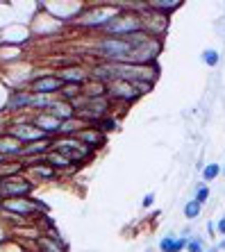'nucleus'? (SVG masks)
<instances>
[{
  "label": "nucleus",
  "instance_id": "nucleus-1",
  "mask_svg": "<svg viewBox=\"0 0 225 252\" xmlns=\"http://www.w3.org/2000/svg\"><path fill=\"white\" fill-rule=\"evenodd\" d=\"M102 30H105L109 36H114V39H128V36L136 34V32H143L141 18H139V14H134V12L116 14Z\"/></svg>",
  "mask_w": 225,
  "mask_h": 252
},
{
  "label": "nucleus",
  "instance_id": "nucleus-2",
  "mask_svg": "<svg viewBox=\"0 0 225 252\" xmlns=\"http://www.w3.org/2000/svg\"><path fill=\"white\" fill-rule=\"evenodd\" d=\"M0 209L5 214H14L18 218H34L39 214L46 211V207L36 200H30V198H12V200H2L0 202Z\"/></svg>",
  "mask_w": 225,
  "mask_h": 252
},
{
  "label": "nucleus",
  "instance_id": "nucleus-3",
  "mask_svg": "<svg viewBox=\"0 0 225 252\" xmlns=\"http://www.w3.org/2000/svg\"><path fill=\"white\" fill-rule=\"evenodd\" d=\"M50 150L64 155V157H68L71 161H84V159L91 155L89 148L84 146V143H80L75 136H64V139L50 141Z\"/></svg>",
  "mask_w": 225,
  "mask_h": 252
},
{
  "label": "nucleus",
  "instance_id": "nucleus-4",
  "mask_svg": "<svg viewBox=\"0 0 225 252\" xmlns=\"http://www.w3.org/2000/svg\"><path fill=\"white\" fill-rule=\"evenodd\" d=\"M132 53V46L125 39H114V36H107L98 43V55L105 57L107 62H128Z\"/></svg>",
  "mask_w": 225,
  "mask_h": 252
},
{
  "label": "nucleus",
  "instance_id": "nucleus-5",
  "mask_svg": "<svg viewBox=\"0 0 225 252\" xmlns=\"http://www.w3.org/2000/svg\"><path fill=\"white\" fill-rule=\"evenodd\" d=\"M161 50V43L160 39H155V36H148L146 41H141L139 46L132 48L130 57H128V64H139V66H146V64H153L157 55Z\"/></svg>",
  "mask_w": 225,
  "mask_h": 252
},
{
  "label": "nucleus",
  "instance_id": "nucleus-6",
  "mask_svg": "<svg viewBox=\"0 0 225 252\" xmlns=\"http://www.w3.org/2000/svg\"><path fill=\"white\" fill-rule=\"evenodd\" d=\"M34 184L25 177H5L0 180V202L2 200H12V198H28V193H32Z\"/></svg>",
  "mask_w": 225,
  "mask_h": 252
},
{
  "label": "nucleus",
  "instance_id": "nucleus-7",
  "mask_svg": "<svg viewBox=\"0 0 225 252\" xmlns=\"http://www.w3.org/2000/svg\"><path fill=\"white\" fill-rule=\"evenodd\" d=\"M7 134L12 136V139H16L21 146H30V143L48 139L43 132H39V129L30 123V121H16V123H12L7 127Z\"/></svg>",
  "mask_w": 225,
  "mask_h": 252
},
{
  "label": "nucleus",
  "instance_id": "nucleus-8",
  "mask_svg": "<svg viewBox=\"0 0 225 252\" xmlns=\"http://www.w3.org/2000/svg\"><path fill=\"white\" fill-rule=\"evenodd\" d=\"M107 95L114 100H123V102H134V100L141 98L139 89L132 82H125V80H114V82L107 84Z\"/></svg>",
  "mask_w": 225,
  "mask_h": 252
},
{
  "label": "nucleus",
  "instance_id": "nucleus-9",
  "mask_svg": "<svg viewBox=\"0 0 225 252\" xmlns=\"http://www.w3.org/2000/svg\"><path fill=\"white\" fill-rule=\"evenodd\" d=\"M62 89H64V82L57 75H41L30 82V94L34 95H53L60 94Z\"/></svg>",
  "mask_w": 225,
  "mask_h": 252
},
{
  "label": "nucleus",
  "instance_id": "nucleus-10",
  "mask_svg": "<svg viewBox=\"0 0 225 252\" xmlns=\"http://www.w3.org/2000/svg\"><path fill=\"white\" fill-rule=\"evenodd\" d=\"M32 125H34L39 132H43L46 136H50V134H57L62 129V121H57L55 116H50L48 112H39V114H34L32 116V121H30Z\"/></svg>",
  "mask_w": 225,
  "mask_h": 252
},
{
  "label": "nucleus",
  "instance_id": "nucleus-11",
  "mask_svg": "<svg viewBox=\"0 0 225 252\" xmlns=\"http://www.w3.org/2000/svg\"><path fill=\"white\" fill-rule=\"evenodd\" d=\"M73 136H75L80 143H84V146L89 148V150H91V148H100L102 143L107 141V136L102 134L98 127H80Z\"/></svg>",
  "mask_w": 225,
  "mask_h": 252
},
{
  "label": "nucleus",
  "instance_id": "nucleus-12",
  "mask_svg": "<svg viewBox=\"0 0 225 252\" xmlns=\"http://www.w3.org/2000/svg\"><path fill=\"white\" fill-rule=\"evenodd\" d=\"M114 16H116V14L102 7V9H91V12H87L82 18H80V23L87 25V28H105Z\"/></svg>",
  "mask_w": 225,
  "mask_h": 252
},
{
  "label": "nucleus",
  "instance_id": "nucleus-13",
  "mask_svg": "<svg viewBox=\"0 0 225 252\" xmlns=\"http://www.w3.org/2000/svg\"><path fill=\"white\" fill-rule=\"evenodd\" d=\"M64 84H77V87H82L87 80H89V73L80 66H68V68H62L60 75H57Z\"/></svg>",
  "mask_w": 225,
  "mask_h": 252
},
{
  "label": "nucleus",
  "instance_id": "nucleus-14",
  "mask_svg": "<svg viewBox=\"0 0 225 252\" xmlns=\"http://www.w3.org/2000/svg\"><path fill=\"white\" fill-rule=\"evenodd\" d=\"M50 116H55L57 121L66 123V121H71L75 116V109L71 107V102H64V100H57V102H50V107L46 109Z\"/></svg>",
  "mask_w": 225,
  "mask_h": 252
},
{
  "label": "nucleus",
  "instance_id": "nucleus-15",
  "mask_svg": "<svg viewBox=\"0 0 225 252\" xmlns=\"http://www.w3.org/2000/svg\"><path fill=\"white\" fill-rule=\"evenodd\" d=\"M30 102H32V94L30 91H14L9 102H7V109L12 112H23V109H30Z\"/></svg>",
  "mask_w": 225,
  "mask_h": 252
},
{
  "label": "nucleus",
  "instance_id": "nucleus-16",
  "mask_svg": "<svg viewBox=\"0 0 225 252\" xmlns=\"http://www.w3.org/2000/svg\"><path fill=\"white\" fill-rule=\"evenodd\" d=\"M25 168H28V173H30L32 177H39V180H53V177H57V170H55L53 166H48L46 161L25 164Z\"/></svg>",
  "mask_w": 225,
  "mask_h": 252
},
{
  "label": "nucleus",
  "instance_id": "nucleus-17",
  "mask_svg": "<svg viewBox=\"0 0 225 252\" xmlns=\"http://www.w3.org/2000/svg\"><path fill=\"white\" fill-rule=\"evenodd\" d=\"M21 150H23V146L18 143L16 139H12L9 134H2L0 136V155L2 157H18L21 155Z\"/></svg>",
  "mask_w": 225,
  "mask_h": 252
},
{
  "label": "nucleus",
  "instance_id": "nucleus-18",
  "mask_svg": "<svg viewBox=\"0 0 225 252\" xmlns=\"http://www.w3.org/2000/svg\"><path fill=\"white\" fill-rule=\"evenodd\" d=\"M36 252H68L62 239H53V236H41L36 241Z\"/></svg>",
  "mask_w": 225,
  "mask_h": 252
},
{
  "label": "nucleus",
  "instance_id": "nucleus-19",
  "mask_svg": "<svg viewBox=\"0 0 225 252\" xmlns=\"http://www.w3.org/2000/svg\"><path fill=\"white\" fill-rule=\"evenodd\" d=\"M23 168H25V164L14 161V159H7V161L0 164V180H5V177H16Z\"/></svg>",
  "mask_w": 225,
  "mask_h": 252
},
{
  "label": "nucleus",
  "instance_id": "nucleus-20",
  "mask_svg": "<svg viewBox=\"0 0 225 252\" xmlns=\"http://www.w3.org/2000/svg\"><path fill=\"white\" fill-rule=\"evenodd\" d=\"M180 5H182L180 0H171V2H164V0H160V2H148L150 9H153V12H157V14H161V16H168V14L175 12Z\"/></svg>",
  "mask_w": 225,
  "mask_h": 252
},
{
  "label": "nucleus",
  "instance_id": "nucleus-21",
  "mask_svg": "<svg viewBox=\"0 0 225 252\" xmlns=\"http://www.w3.org/2000/svg\"><path fill=\"white\" fill-rule=\"evenodd\" d=\"M105 94H107V87L105 84H100V82H91V84H87V87H82V95L87 100L105 98Z\"/></svg>",
  "mask_w": 225,
  "mask_h": 252
},
{
  "label": "nucleus",
  "instance_id": "nucleus-22",
  "mask_svg": "<svg viewBox=\"0 0 225 252\" xmlns=\"http://www.w3.org/2000/svg\"><path fill=\"white\" fill-rule=\"evenodd\" d=\"M187 243H189L187 239H171V236H166L160 243V250L161 252H180L187 248Z\"/></svg>",
  "mask_w": 225,
  "mask_h": 252
},
{
  "label": "nucleus",
  "instance_id": "nucleus-23",
  "mask_svg": "<svg viewBox=\"0 0 225 252\" xmlns=\"http://www.w3.org/2000/svg\"><path fill=\"white\" fill-rule=\"evenodd\" d=\"M62 95H64L66 100H75V98H80V95H82V87H77V84H64V89H62L60 91Z\"/></svg>",
  "mask_w": 225,
  "mask_h": 252
},
{
  "label": "nucleus",
  "instance_id": "nucleus-24",
  "mask_svg": "<svg viewBox=\"0 0 225 252\" xmlns=\"http://www.w3.org/2000/svg\"><path fill=\"white\" fill-rule=\"evenodd\" d=\"M50 102H48V95H34L32 94V102H30V109H36V112H46Z\"/></svg>",
  "mask_w": 225,
  "mask_h": 252
},
{
  "label": "nucleus",
  "instance_id": "nucleus-25",
  "mask_svg": "<svg viewBox=\"0 0 225 252\" xmlns=\"http://www.w3.org/2000/svg\"><path fill=\"white\" fill-rule=\"evenodd\" d=\"M184 216L189 218V220H193V218L200 216V205L195 202V200H191V202H187V207H184Z\"/></svg>",
  "mask_w": 225,
  "mask_h": 252
},
{
  "label": "nucleus",
  "instance_id": "nucleus-26",
  "mask_svg": "<svg viewBox=\"0 0 225 252\" xmlns=\"http://www.w3.org/2000/svg\"><path fill=\"white\" fill-rule=\"evenodd\" d=\"M202 59H205L207 66H216L219 64V53H216V50H205V53H202Z\"/></svg>",
  "mask_w": 225,
  "mask_h": 252
},
{
  "label": "nucleus",
  "instance_id": "nucleus-27",
  "mask_svg": "<svg viewBox=\"0 0 225 252\" xmlns=\"http://www.w3.org/2000/svg\"><path fill=\"white\" fill-rule=\"evenodd\" d=\"M219 173H221L219 166H216V164H209V166H205V170H202V177H205V180L209 182V180H214V177L219 175Z\"/></svg>",
  "mask_w": 225,
  "mask_h": 252
},
{
  "label": "nucleus",
  "instance_id": "nucleus-28",
  "mask_svg": "<svg viewBox=\"0 0 225 252\" xmlns=\"http://www.w3.org/2000/svg\"><path fill=\"white\" fill-rule=\"evenodd\" d=\"M96 127H98L102 134H105V129H114V127H116V121H114V118H100Z\"/></svg>",
  "mask_w": 225,
  "mask_h": 252
},
{
  "label": "nucleus",
  "instance_id": "nucleus-29",
  "mask_svg": "<svg viewBox=\"0 0 225 252\" xmlns=\"http://www.w3.org/2000/svg\"><path fill=\"white\" fill-rule=\"evenodd\" d=\"M187 250L189 252H205V248H202V241L200 239H193L187 243Z\"/></svg>",
  "mask_w": 225,
  "mask_h": 252
},
{
  "label": "nucleus",
  "instance_id": "nucleus-30",
  "mask_svg": "<svg viewBox=\"0 0 225 252\" xmlns=\"http://www.w3.org/2000/svg\"><path fill=\"white\" fill-rule=\"evenodd\" d=\"M207 198H209V191L205 187H200V189H198V195H195V202H198V205H202Z\"/></svg>",
  "mask_w": 225,
  "mask_h": 252
},
{
  "label": "nucleus",
  "instance_id": "nucleus-31",
  "mask_svg": "<svg viewBox=\"0 0 225 252\" xmlns=\"http://www.w3.org/2000/svg\"><path fill=\"white\" fill-rule=\"evenodd\" d=\"M216 229H219L221 234L225 236V218H221V220H219V225H216Z\"/></svg>",
  "mask_w": 225,
  "mask_h": 252
},
{
  "label": "nucleus",
  "instance_id": "nucleus-32",
  "mask_svg": "<svg viewBox=\"0 0 225 252\" xmlns=\"http://www.w3.org/2000/svg\"><path fill=\"white\" fill-rule=\"evenodd\" d=\"M153 195H146V200H143V205H146V207H148V205H153Z\"/></svg>",
  "mask_w": 225,
  "mask_h": 252
},
{
  "label": "nucleus",
  "instance_id": "nucleus-33",
  "mask_svg": "<svg viewBox=\"0 0 225 252\" xmlns=\"http://www.w3.org/2000/svg\"><path fill=\"white\" fill-rule=\"evenodd\" d=\"M219 248H223V250H225V241H223V243H221V246Z\"/></svg>",
  "mask_w": 225,
  "mask_h": 252
},
{
  "label": "nucleus",
  "instance_id": "nucleus-34",
  "mask_svg": "<svg viewBox=\"0 0 225 252\" xmlns=\"http://www.w3.org/2000/svg\"><path fill=\"white\" fill-rule=\"evenodd\" d=\"M207 252H219V250H216V248H212V250H207Z\"/></svg>",
  "mask_w": 225,
  "mask_h": 252
}]
</instances>
